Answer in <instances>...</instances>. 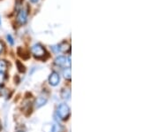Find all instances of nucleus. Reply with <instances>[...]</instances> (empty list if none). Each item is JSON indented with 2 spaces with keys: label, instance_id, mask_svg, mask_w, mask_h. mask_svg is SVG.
<instances>
[{
  "label": "nucleus",
  "instance_id": "1a4fd4ad",
  "mask_svg": "<svg viewBox=\"0 0 159 132\" xmlns=\"http://www.w3.org/2000/svg\"><path fill=\"white\" fill-rule=\"evenodd\" d=\"M63 75L66 80H71V68H65L63 71Z\"/></svg>",
  "mask_w": 159,
  "mask_h": 132
},
{
  "label": "nucleus",
  "instance_id": "7ed1b4c3",
  "mask_svg": "<svg viewBox=\"0 0 159 132\" xmlns=\"http://www.w3.org/2000/svg\"><path fill=\"white\" fill-rule=\"evenodd\" d=\"M55 64L59 67L64 68H71V59L70 58H66L65 56H58L55 59Z\"/></svg>",
  "mask_w": 159,
  "mask_h": 132
},
{
  "label": "nucleus",
  "instance_id": "f3484780",
  "mask_svg": "<svg viewBox=\"0 0 159 132\" xmlns=\"http://www.w3.org/2000/svg\"><path fill=\"white\" fill-rule=\"evenodd\" d=\"M0 24H1V20H0Z\"/></svg>",
  "mask_w": 159,
  "mask_h": 132
},
{
  "label": "nucleus",
  "instance_id": "ddd939ff",
  "mask_svg": "<svg viewBox=\"0 0 159 132\" xmlns=\"http://www.w3.org/2000/svg\"><path fill=\"white\" fill-rule=\"evenodd\" d=\"M3 50H4V44H3V42L0 41V53L3 52Z\"/></svg>",
  "mask_w": 159,
  "mask_h": 132
},
{
  "label": "nucleus",
  "instance_id": "2eb2a0df",
  "mask_svg": "<svg viewBox=\"0 0 159 132\" xmlns=\"http://www.w3.org/2000/svg\"><path fill=\"white\" fill-rule=\"evenodd\" d=\"M2 94V88H1V86H0V95Z\"/></svg>",
  "mask_w": 159,
  "mask_h": 132
},
{
  "label": "nucleus",
  "instance_id": "f257e3e1",
  "mask_svg": "<svg viewBox=\"0 0 159 132\" xmlns=\"http://www.w3.org/2000/svg\"><path fill=\"white\" fill-rule=\"evenodd\" d=\"M31 52H32L33 56L36 59H44V56L47 54L44 47L40 44H36L32 46Z\"/></svg>",
  "mask_w": 159,
  "mask_h": 132
},
{
  "label": "nucleus",
  "instance_id": "39448f33",
  "mask_svg": "<svg viewBox=\"0 0 159 132\" xmlns=\"http://www.w3.org/2000/svg\"><path fill=\"white\" fill-rule=\"evenodd\" d=\"M59 81H60V77L57 72H52L49 76V83L51 86H57L59 83Z\"/></svg>",
  "mask_w": 159,
  "mask_h": 132
},
{
  "label": "nucleus",
  "instance_id": "9d476101",
  "mask_svg": "<svg viewBox=\"0 0 159 132\" xmlns=\"http://www.w3.org/2000/svg\"><path fill=\"white\" fill-rule=\"evenodd\" d=\"M16 66H17L18 70L20 72V73H24L25 71H26V69H25V67H24V65H23L20 61H16Z\"/></svg>",
  "mask_w": 159,
  "mask_h": 132
},
{
  "label": "nucleus",
  "instance_id": "0eeeda50",
  "mask_svg": "<svg viewBox=\"0 0 159 132\" xmlns=\"http://www.w3.org/2000/svg\"><path fill=\"white\" fill-rule=\"evenodd\" d=\"M47 102V99L45 98H43V97H39V98H36V100H35V107L36 108H39L41 106H44Z\"/></svg>",
  "mask_w": 159,
  "mask_h": 132
},
{
  "label": "nucleus",
  "instance_id": "a211bd4d",
  "mask_svg": "<svg viewBox=\"0 0 159 132\" xmlns=\"http://www.w3.org/2000/svg\"><path fill=\"white\" fill-rule=\"evenodd\" d=\"M19 132H23V131H19Z\"/></svg>",
  "mask_w": 159,
  "mask_h": 132
},
{
  "label": "nucleus",
  "instance_id": "4468645a",
  "mask_svg": "<svg viewBox=\"0 0 159 132\" xmlns=\"http://www.w3.org/2000/svg\"><path fill=\"white\" fill-rule=\"evenodd\" d=\"M29 1H30V2H32V3H37L39 0H29Z\"/></svg>",
  "mask_w": 159,
  "mask_h": 132
},
{
  "label": "nucleus",
  "instance_id": "f8f14e48",
  "mask_svg": "<svg viewBox=\"0 0 159 132\" xmlns=\"http://www.w3.org/2000/svg\"><path fill=\"white\" fill-rule=\"evenodd\" d=\"M5 79H6V75H5V73H0V86L3 84V82H5Z\"/></svg>",
  "mask_w": 159,
  "mask_h": 132
},
{
  "label": "nucleus",
  "instance_id": "9b49d317",
  "mask_svg": "<svg viewBox=\"0 0 159 132\" xmlns=\"http://www.w3.org/2000/svg\"><path fill=\"white\" fill-rule=\"evenodd\" d=\"M6 39H7V42L11 45H14V41H13V38L11 36V35H6Z\"/></svg>",
  "mask_w": 159,
  "mask_h": 132
},
{
  "label": "nucleus",
  "instance_id": "dca6fc26",
  "mask_svg": "<svg viewBox=\"0 0 159 132\" xmlns=\"http://www.w3.org/2000/svg\"><path fill=\"white\" fill-rule=\"evenodd\" d=\"M0 130H1V124H0Z\"/></svg>",
  "mask_w": 159,
  "mask_h": 132
},
{
  "label": "nucleus",
  "instance_id": "f03ea898",
  "mask_svg": "<svg viewBox=\"0 0 159 132\" xmlns=\"http://www.w3.org/2000/svg\"><path fill=\"white\" fill-rule=\"evenodd\" d=\"M57 116L59 117V119L65 121V120L68 119L69 115H70V108L66 104H60L57 107Z\"/></svg>",
  "mask_w": 159,
  "mask_h": 132
},
{
  "label": "nucleus",
  "instance_id": "423d86ee",
  "mask_svg": "<svg viewBox=\"0 0 159 132\" xmlns=\"http://www.w3.org/2000/svg\"><path fill=\"white\" fill-rule=\"evenodd\" d=\"M58 51L59 52H70V45H69L67 42H62L61 44H59L58 45Z\"/></svg>",
  "mask_w": 159,
  "mask_h": 132
},
{
  "label": "nucleus",
  "instance_id": "6e6552de",
  "mask_svg": "<svg viewBox=\"0 0 159 132\" xmlns=\"http://www.w3.org/2000/svg\"><path fill=\"white\" fill-rule=\"evenodd\" d=\"M8 67V63L4 59H0V73H6Z\"/></svg>",
  "mask_w": 159,
  "mask_h": 132
},
{
  "label": "nucleus",
  "instance_id": "20e7f679",
  "mask_svg": "<svg viewBox=\"0 0 159 132\" xmlns=\"http://www.w3.org/2000/svg\"><path fill=\"white\" fill-rule=\"evenodd\" d=\"M28 21V12L24 9L20 10L17 15V21L20 25H24Z\"/></svg>",
  "mask_w": 159,
  "mask_h": 132
}]
</instances>
